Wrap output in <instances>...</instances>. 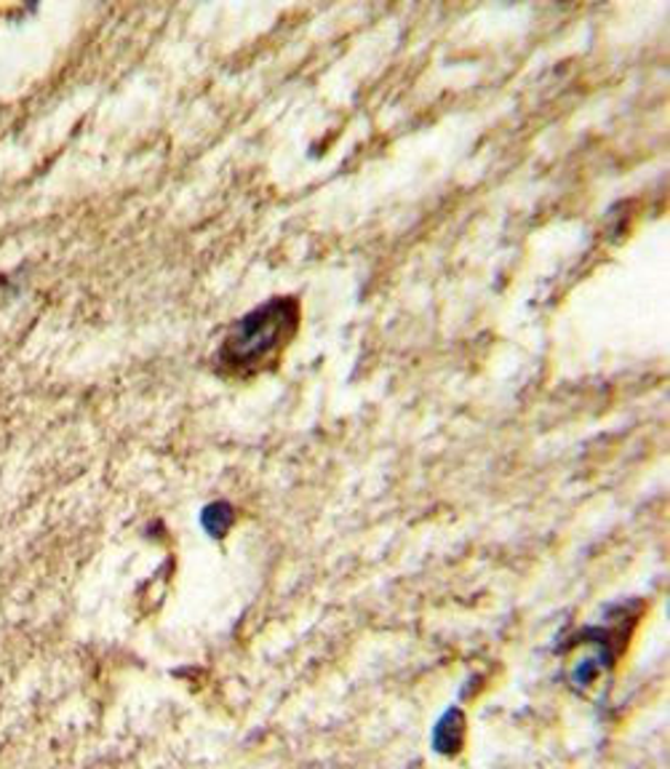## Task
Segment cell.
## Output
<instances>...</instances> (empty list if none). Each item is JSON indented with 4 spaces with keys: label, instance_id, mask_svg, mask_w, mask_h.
<instances>
[{
    "label": "cell",
    "instance_id": "obj_1",
    "mask_svg": "<svg viewBox=\"0 0 670 769\" xmlns=\"http://www.w3.org/2000/svg\"><path fill=\"white\" fill-rule=\"evenodd\" d=\"M300 321L302 307L296 297H273L246 313L227 332L223 348L217 353L219 371L246 380V377L273 369L300 329Z\"/></svg>",
    "mask_w": 670,
    "mask_h": 769
},
{
    "label": "cell",
    "instance_id": "obj_3",
    "mask_svg": "<svg viewBox=\"0 0 670 769\" xmlns=\"http://www.w3.org/2000/svg\"><path fill=\"white\" fill-rule=\"evenodd\" d=\"M233 521H236V513H233V508L227 502H214V506L204 508V516H201V524H204L212 538H225Z\"/></svg>",
    "mask_w": 670,
    "mask_h": 769
},
{
    "label": "cell",
    "instance_id": "obj_2",
    "mask_svg": "<svg viewBox=\"0 0 670 769\" xmlns=\"http://www.w3.org/2000/svg\"><path fill=\"white\" fill-rule=\"evenodd\" d=\"M465 737V716L463 711H446L444 718L433 727V748L439 754H457Z\"/></svg>",
    "mask_w": 670,
    "mask_h": 769
}]
</instances>
